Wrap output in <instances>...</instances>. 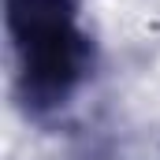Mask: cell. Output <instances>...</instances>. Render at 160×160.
<instances>
[{
  "instance_id": "obj_1",
  "label": "cell",
  "mask_w": 160,
  "mask_h": 160,
  "mask_svg": "<svg viewBox=\"0 0 160 160\" xmlns=\"http://www.w3.org/2000/svg\"><path fill=\"white\" fill-rule=\"evenodd\" d=\"M8 30L22 56L26 97L38 104L60 101L82 67V38L67 0H8Z\"/></svg>"
}]
</instances>
